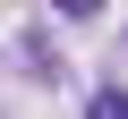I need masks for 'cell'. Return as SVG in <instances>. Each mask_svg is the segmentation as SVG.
I'll use <instances>...</instances> for the list:
<instances>
[{
    "instance_id": "6da1fadb",
    "label": "cell",
    "mask_w": 128,
    "mask_h": 119,
    "mask_svg": "<svg viewBox=\"0 0 128 119\" xmlns=\"http://www.w3.org/2000/svg\"><path fill=\"white\" fill-rule=\"evenodd\" d=\"M94 119H128V94H120V85H102V94H94Z\"/></svg>"
},
{
    "instance_id": "7a4b0ae2",
    "label": "cell",
    "mask_w": 128,
    "mask_h": 119,
    "mask_svg": "<svg viewBox=\"0 0 128 119\" xmlns=\"http://www.w3.org/2000/svg\"><path fill=\"white\" fill-rule=\"evenodd\" d=\"M51 9H68V17H94V9H102V0H51Z\"/></svg>"
}]
</instances>
